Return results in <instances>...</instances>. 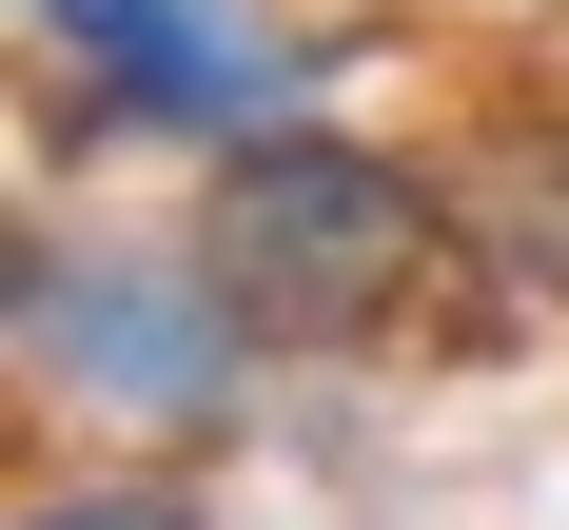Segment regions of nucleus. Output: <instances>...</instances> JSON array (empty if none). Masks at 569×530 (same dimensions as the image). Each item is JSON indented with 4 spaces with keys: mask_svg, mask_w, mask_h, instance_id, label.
Here are the masks:
<instances>
[{
    "mask_svg": "<svg viewBox=\"0 0 569 530\" xmlns=\"http://www.w3.org/2000/svg\"><path fill=\"white\" fill-rule=\"evenodd\" d=\"M452 256L491 276V314H569V118H491L452 158Z\"/></svg>",
    "mask_w": 569,
    "mask_h": 530,
    "instance_id": "nucleus-4",
    "label": "nucleus"
},
{
    "mask_svg": "<svg viewBox=\"0 0 569 530\" xmlns=\"http://www.w3.org/2000/svg\"><path fill=\"white\" fill-rule=\"evenodd\" d=\"M20 20H40V40H79L99 118L197 138V158L276 138V99H295V40H276V20H236V0H20Z\"/></svg>",
    "mask_w": 569,
    "mask_h": 530,
    "instance_id": "nucleus-3",
    "label": "nucleus"
},
{
    "mask_svg": "<svg viewBox=\"0 0 569 530\" xmlns=\"http://www.w3.org/2000/svg\"><path fill=\"white\" fill-rule=\"evenodd\" d=\"M20 530H197V491H158V471H118V491H40Z\"/></svg>",
    "mask_w": 569,
    "mask_h": 530,
    "instance_id": "nucleus-5",
    "label": "nucleus"
},
{
    "mask_svg": "<svg viewBox=\"0 0 569 530\" xmlns=\"http://www.w3.org/2000/svg\"><path fill=\"white\" fill-rule=\"evenodd\" d=\"M452 256V177L373 158V138H315V118H276V138H236L217 177H197V276L236 294V334L256 353H353L393 334V294Z\"/></svg>",
    "mask_w": 569,
    "mask_h": 530,
    "instance_id": "nucleus-1",
    "label": "nucleus"
},
{
    "mask_svg": "<svg viewBox=\"0 0 569 530\" xmlns=\"http://www.w3.org/2000/svg\"><path fill=\"white\" fill-rule=\"evenodd\" d=\"M20 373L138 412V432H236L256 334H236V294L197 256H59V236H20Z\"/></svg>",
    "mask_w": 569,
    "mask_h": 530,
    "instance_id": "nucleus-2",
    "label": "nucleus"
}]
</instances>
